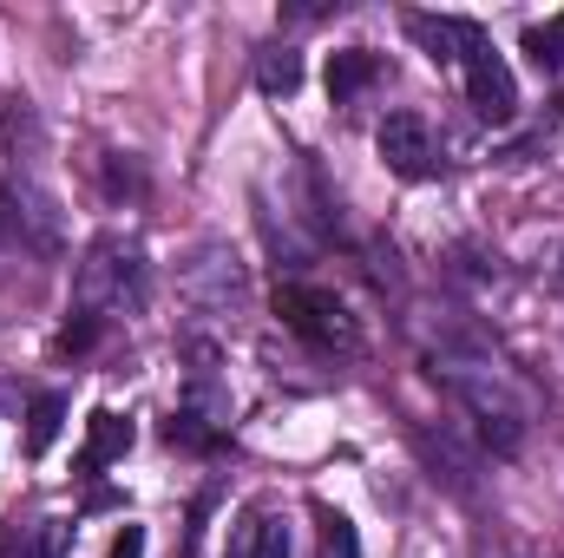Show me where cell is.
I'll return each instance as SVG.
<instances>
[{
	"label": "cell",
	"mask_w": 564,
	"mask_h": 558,
	"mask_svg": "<svg viewBox=\"0 0 564 558\" xmlns=\"http://www.w3.org/2000/svg\"><path fill=\"white\" fill-rule=\"evenodd\" d=\"M408 33L426 46V60H433V66H459V60L486 40L473 20H446V13H440V20H433V13H414V20H408Z\"/></svg>",
	"instance_id": "277c9868"
},
{
	"label": "cell",
	"mask_w": 564,
	"mask_h": 558,
	"mask_svg": "<svg viewBox=\"0 0 564 558\" xmlns=\"http://www.w3.org/2000/svg\"><path fill=\"white\" fill-rule=\"evenodd\" d=\"M459 66H466V99H473V112L492 119V126H506V119L519 112V86H512V66L492 53V40H479Z\"/></svg>",
	"instance_id": "7a4b0ae2"
},
{
	"label": "cell",
	"mask_w": 564,
	"mask_h": 558,
	"mask_svg": "<svg viewBox=\"0 0 564 558\" xmlns=\"http://www.w3.org/2000/svg\"><path fill=\"white\" fill-rule=\"evenodd\" d=\"M375 73H381V60H375L368 46H341V53H328V99L348 106L355 93L375 86Z\"/></svg>",
	"instance_id": "8992f818"
},
{
	"label": "cell",
	"mask_w": 564,
	"mask_h": 558,
	"mask_svg": "<svg viewBox=\"0 0 564 558\" xmlns=\"http://www.w3.org/2000/svg\"><path fill=\"white\" fill-rule=\"evenodd\" d=\"M59 420H66V395H33V408H26V453H46L59 440Z\"/></svg>",
	"instance_id": "ba28073f"
},
{
	"label": "cell",
	"mask_w": 564,
	"mask_h": 558,
	"mask_svg": "<svg viewBox=\"0 0 564 558\" xmlns=\"http://www.w3.org/2000/svg\"><path fill=\"white\" fill-rule=\"evenodd\" d=\"M302 86V53L295 46H263L257 53V93L263 99H289Z\"/></svg>",
	"instance_id": "52a82bcc"
},
{
	"label": "cell",
	"mask_w": 564,
	"mask_h": 558,
	"mask_svg": "<svg viewBox=\"0 0 564 558\" xmlns=\"http://www.w3.org/2000/svg\"><path fill=\"white\" fill-rule=\"evenodd\" d=\"M164 433H171V440H184V447H204V453L224 440L217 427H204V415H171V427H164Z\"/></svg>",
	"instance_id": "8fae6325"
},
{
	"label": "cell",
	"mask_w": 564,
	"mask_h": 558,
	"mask_svg": "<svg viewBox=\"0 0 564 558\" xmlns=\"http://www.w3.org/2000/svg\"><path fill=\"white\" fill-rule=\"evenodd\" d=\"M126 447H132V420L112 415V408H99V415L86 420V453H79V473H106L112 460H126Z\"/></svg>",
	"instance_id": "5b68a950"
},
{
	"label": "cell",
	"mask_w": 564,
	"mask_h": 558,
	"mask_svg": "<svg viewBox=\"0 0 564 558\" xmlns=\"http://www.w3.org/2000/svg\"><path fill=\"white\" fill-rule=\"evenodd\" d=\"M375 144H381V164H388L394 178H426V171H433V139H426L421 112H394Z\"/></svg>",
	"instance_id": "3957f363"
},
{
	"label": "cell",
	"mask_w": 564,
	"mask_h": 558,
	"mask_svg": "<svg viewBox=\"0 0 564 558\" xmlns=\"http://www.w3.org/2000/svg\"><path fill=\"white\" fill-rule=\"evenodd\" d=\"M315 526H322V558H361V539H355V526L341 519V513H315Z\"/></svg>",
	"instance_id": "9c48e42d"
},
{
	"label": "cell",
	"mask_w": 564,
	"mask_h": 558,
	"mask_svg": "<svg viewBox=\"0 0 564 558\" xmlns=\"http://www.w3.org/2000/svg\"><path fill=\"white\" fill-rule=\"evenodd\" d=\"M250 558H289V526L282 519H263L257 539H250Z\"/></svg>",
	"instance_id": "7c38bea8"
},
{
	"label": "cell",
	"mask_w": 564,
	"mask_h": 558,
	"mask_svg": "<svg viewBox=\"0 0 564 558\" xmlns=\"http://www.w3.org/2000/svg\"><path fill=\"white\" fill-rule=\"evenodd\" d=\"M112 558H144V526H126V533L112 539Z\"/></svg>",
	"instance_id": "5bb4252c"
},
{
	"label": "cell",
	"mask_w": 564,
	"mask_h": 558,
	"mask_svg": "<svg viewBox=\"0 0 564 558\" xmlns=\"http://www.w3.org/2000/svg\"><path fill=\"white\" fill-rule=\"evenodd\" d=\"M93 342H99V315H79V322L59 329V355H86Z\"/></svg>",
	"instance_id": "4fadbf2b"
},
{
	"label": "cell",
	"mask_w": 564,
	"mask_h": 558,
	"mask_svg": "<svg viewBox=\"0 0 564 558\" xmlns=\"http://www.w3.org/2000/svg\"><path fill=\"white\" fill-rule=\"evenodd\" d=\"M59 546H66V526L46 519V533H40V558H59Z\"/></svg>",
	"instance_id": "9a60e30c"
},
{
	"label": "cell",
	"mask_w": 564,
	"mask_h": 558,
	"mask_svg": "<svg viewBox=\"0 0 564 558\" xmlns=\"http://www.w3.org/2000/svg\"><path fill=\"white\" fill-rule=\"evenodd\" d=\"M525 53H532L539 66H564V13L552 26H532V33H525Z\"/></svg>",
	"instance_id": "30bf717a"
},
{
	"label": "cell",
	"mask_w": 564,
	"mask_h": 558,
	"mask_svg": "<svg viewBox=\"0 0 564 558\" xmlns=\"http://www.w3.org/2000/svg\"><path fill=\"white\" fill-rule=\"evenodd\" d=\"M276 315L302 335V342H315V348H355V342H361V329H355L348 302H341V296H328V289H308V282H289V289H282Z\"/></svg>",
	"instance_id": "6da1fadb"
},
{
	"label": "cell",
	"mask_w": 564,
	"mask_h": 558,
	"mask_svg": "<svg viewBox=\"0 0 564 558\" xmlns=\"http://www.w3.org/2000/svg\"><path fill=\"white\" fill-rule=\"evenodd\" d=\"M0 558H20V539H13V526H0Z\"/></svg>",
	"instance_id": "2e32d148"
}]
</instances>
